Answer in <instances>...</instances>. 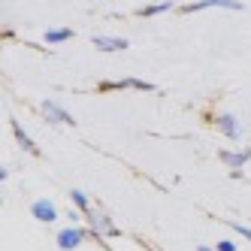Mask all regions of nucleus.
<instances>
[{
  "instance_id": "2eb2a0df",
  "label": "nucleus",
  "mask_w": 251,
  "mask_h": 251,
  "mask_svg": "<svg viewBox=\"0 0 251 251\" xmlns=\"http://www.w3.org/2000/svg\"><path fill=\"white\" fill-rule=\"evenodd\" d=\"M215 251H236V242L224 239V242H218V248H215Z\"/></svg>"
},
{
  "instance_id": "f8f14e48",
  "label": "nucleus",
  "mask_w": 251,
  "mask_h": 251,
  "mask_svg": "<svg viewBox=\"0 0 251 251\" xmlns=\"http://www.w3.org/2000/svg\"><path fill=\"white\" fill-rule=\"evenodd\" d=\"M70 200H73V206L79 209V212H91V200H88V194L85 191H70Z\"/></svg>"
},
{
  "instance_id": "6e6552de",
  "label": "nucleus",
  "mask_w": 251,
  "mask_h": 251,
  "mask_svg": "<svg viewBox=\"0 0 251 251\" xmlns=\"http://www.w3.org/2000/svg\"><path fill=\"white\" fill-rule=\"evenodd\" d=\"M221 160H224L230 170H242L248 160H251V149H245V151H221Z\"/></svg>"
},
{
  "instance_id": "7ed1b4c3",
  "label": "nucleus",
  "mask_w": 251,
  "mask_h": 251,
  "mask_svg": "<svg viewBox=\"0 0 251 251\" xmlns=\"http://www.w3.org/2000/svg\"><path fill=\"white\" fill-rule=\"evenodd\" d=\"M40 109H43V115H46L51 124H76V121H73V115H70L64 106H58L55 100H43Z\"/></svg>"
},
{
  "instance_id": "f257e3e1",
  "label": "nucleus",
  "mask_w": 251,
  "mask_h": 251,
  "mask_svg": "<svg viewBox=\"0 0 251 251\" xmlns=\"http://www.w3.org/2000/svg\"><path fill=\"white\" fill-rule=\"evenodd\" d=\"M85 221H88V230L97 233V236H118V227L115 221L109 218V215H103V212H85Z\"/></svg>"
},
{
  "instance_id": "1a4fd4ad",
  "label": "nucleus",
  "mask_w": 251,
  "mask_h": 251,
  "mask_svg": "<svg viewBox=\"0 0 251 251\" xmlns=\"http://www.w3.org/2000/svg\"><path fill=\"white\" fill-rule=\"evenodd\" d=\"M94 46L100 51H124L127 49V40L124 37H94Z\"/></svg>"
},
{
  "instance_id": "39448f33",
  "label": "nucleus",
  "mask_w": 251,
  "mask_h": 251,
  "mask_svg": "<svg viewBox=\"0 0 251 251\" xmlns=\"http://www.w3.org/2000/svg\"><path fill=\"white\" fill-rule=\"evenodd\" d=\"M121 88H139V91H154L151 82L142 79H121V82H100V91H121Z\"/></svg>"
},
{
  "instance_id": "9b49d317",
  "label": "nucleus",
  "mask_w": 251,
  "mask_h": 251,
  "mask_svg": "<svg viewBox=\"0 0 251 251\" xmlns=\"http://www.w3.org/2000/svg\"><path fill=\"white\" fill-rule=\"evenodd\" d=\"M170 9H176V3H170V0H154L151 6H142V9H139V15H142V19H151V15L170 12Z\"/></svg>"
},
{
  "instance_id": "ddd939ff",
  "label": "nucleus",
  "mask_w": 251,
  "mask_h": 251,
  "mask_svg": "<svg viewBox=\"0 0 251 251\" xmlns=\"http://www.w3.org/2000/svg\"><path fill=\"white\" fill-rule=\"evenodd\" d=\"M70 37H73V30H70V27H55V30H46V43H67Z\"/></svg>"
},
{
  "instance_id": "dca6fc26",
  "label": "nucleus",
  "mask_w": 251,
  "mask_h": 251,
  "mask_svg": "<svg viewBox=\"0 0 251 251\" xmlns=\"http://www.w3.org/2000/svg\"><path fill=\"white\" fill-rule=\"evenodd\" d=\"M197 251H215V248H209V245H197Z\"/></svg>"
},
{
  "instance_id": "20e7f679",
  "label": "nucleus",
  "mask_w": 251,
  "mask_h": 251,
  "mask_svg": "<svg viewBox=\"0 0 251 251\" xmlns=\"http://www.w3.org/2000/svg\"><path fill=\"white\" fill-rule=\"evenodd\" d=\"M82 239H85V233H82L79 227H64V230L58 233V248H61V251H73V248L82 245Z\"/></svg>"
},
{
  "instance_id": "f03ea898",
  "label": "nucleus",
  "mask_w": 251,
  "mask_h": 251,
  "mask_svg": "<svg viewBox=\"0 0 251 251\" xmlns=\"http://www.w3.org/2000/svg\"><path fill=\"white\" fill-rule=\"evenodd\" d=\"M200 9H245V3H239V0H194V3H185L182 12H200Z\"/></svg>"
},
{
  "instance_id": "9d476101",
  "label": "nucleus",
  "mask_w": 251,
  "mask_h": 251,
  "mask_svg": "<svg viewBox=\"0 0 251 251\" xmlns=\"http://www.w3.org/2000/svg\"><path fill=\"white\" fill-rule=\"evenodd\" d=\"M9 124H12V136H15V142H19V146H22L25 151H37V142H33V139H30V136L22 130V124L15 121V118H12Z\"/></svg>"
},
{
  "instance_id": "423d86ee",
  "label": "nucleus",
  "mask_w": 251,
  "mask_h": 251,
  "mask_svg": "<svg viewBox=\"0 0 251 251\" xmlns=\"http://www.w3.org/2000/svg\"><path fill=\"white\" fill-rule=\"evenodd\" d=\"M30 212H33V218L43 221V224H51V221L58 218V209H55V203H51V200H37V203L30 206Z\"/></svg>"
},
{
  "instance_id": "4468645a",
  "label": "nucleus",
  "mask_w": 251,
  "mask_h": 251,
  "mask_svg": "<svg viewBox=\"0 0 251 251\" xmlns=\"http://www.w3.org/2000/svg\"><path fill=\"white\" fill-rule=\"evenodd\" d=\"M233 230H236V233H242V236L251 242V227H245V224H236V221H233Z\"/></svg>"
},
{
  "instance_id": "0eeeda50",
  "label": "nucleus",
  "mask_w": 251,
  "mask_h": 251,
  "mask_svg": "<svg viewBox=\"0 0 251 251\" xmlns=\"http://www.w3.org/2000/svg\"><path fill=\"white\" fill-rule=\"evenodd\" d=\"M215 124H218V130H221L224 136H230V139H239V121L233 118V115H227V112L215 115Z\"/></svg>"
}]
</instances>
